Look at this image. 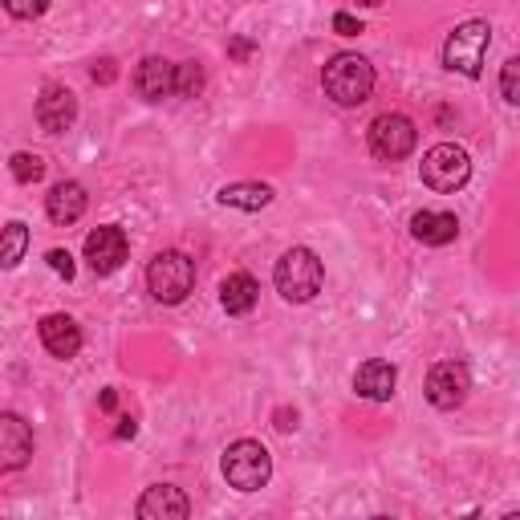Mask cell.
I'll return each mask as SVG.
<instances>
[{
    "label": "cell",
    "mask_w": 520,
    "mask_h": 520,
    "mask_svg": "<svg viewBox=\"0 0 520 520\" xmlns=\"http://www.w3.org/2000/svg\"><path fill=\"white\" fill-rule=\"evenodd\" d=\"M321 86L338 106H362L374 90V65L358 53H338L330 65L321 70Z\"/></svg>",
    "instance_id": "cell-1"
},
{
    "label": "cell",
    "mask_w": 520,
    "mask_h": 520,
    "mask_svg": "<svg viewBox=\"0 0 520 520\" xmlns=\"http://www.w3.org/2000/svg\"><path fill=\"white\" fill-rule=\"evenodd\" d=\"M273 281H277V293L293 305H305L317 297L321 281H325V269H321V260L313 248H289L281 260H277V269H273Z\"/></svg>",
    "instance_id": "cell-2"
},
{
    "label": "cell",
    "mask_w": 520,
    "mask_h": 520,
    "mask_svg": "<svg viewBox=\"0 0 520 520\" xmlns=\"http://www.w3.org/2000/svg\"><path fill=\"white\" fill-rule=\"evenodd\" d=\"M273 476V455L265 451V443L256 439H236L228 451H224V480L236 488V492H256L265 488Z\"/></svg>",
    "instance_id": "cell-3"
},
{
    "label": "cell",
    "mask_w": 520,
    "mask_h": 520,
    "mask_svg": "<svg viewBox=\"0 0 520 520\" xmlns=\"http://www.w3.org/2000/svg\"><path fill=\"white\" fill-rule=\"evenodd\" d=\"M195 285V260L183 252H159L147 269V289L159 305H179Z\"/></svg>",
    "instance_id": "cell-4"
},
{
    "label": "cell",
    "mask_w": 520,
    "mask_h": 520,
    "mask_svg": "<svg viewBox=\"0 0 520 520\" xmlns=\"http://www.w3.org/2000/svg\"><path fill=\"white\" fill-rule=\"evenodd\" d=\"M488 45H492L488 21H468V25H460V29L447 37V45H443V65H447V70H455V74H464V78H480Z\"/></svg>",
    "instance_id": "cell-5"
},
{
    "label": "cell",
    "mask_w": 520,
    "mask_h": 520,
    "mask_svg": "<svg viewBox=\"0 0 520 520\" xmlns=\"http://www.w3.org/2000/svg\"><path fill=\"white\" fill-rule=\"evenodd\" d=\"M419 175H423V183H427L431 191H443V195H447V191H460V187L472 179V159H468L464 147L439 143V147H431V151L423 155Z\"/></svg>",
    "instance_id": "cell-6"
},
{
    "label": "cell",
    "mask_w": 520,
    "mask_h": 520,
    "mask_svg": "<svg viewBox=\"0 0 520 520\" xmlns=\"http://www.w3.org/2000/svg\"><path fill=\"white\" fill-rule=\"evenodd\" d=\"M366 135H370V151H374L378 159L399 163V159H407V155L415 151L419 130H415V122H411L407 114H378V118L370 122Z\"/></svg>",
    "instance_id": "cell-7"
},
{
    "label": "cell",
    "mask_w": 520,
    "mask_h": 520,
    "mask_svg": "<svg viewBox=\"0 0 520 520\" xmlns=\"http://www.w3.org/2000/svg\"><path fill=\"white\" fill-rule=\"evenodd\" d=\"M468 390H472V374H468L464 362H439V366H431V374H427V399H431V407L455 411V407L468 399Z\"/></svg>",
    "instance_id": "cell-8"
},
{
    "label": "cell",
    "mask_w": 520,
    "mask_h": 520,
    "mask_svg": "<svg viewBox=\"0 0 520 520\" xmlns=\"http://www.w3.org/2000/svg\"><path fill=\"white\" fill-rule=\"evenodd\" d=\"M78 118V98L65 90V86H45L37 98V122L45 135H65Z\"/></svg>",
    "instance_id": "cell-9"
},
{
    "label": "cell",
    "mask_w": 520,
    "mask_h": 520,
    "mask_svg": "<svg viewBox=\"0 0 520 520\" xmlns=\"http://www.w3.org/2000/svg\"><path fill=\"white\" fill-rule=\"evenodd\" d=\"M29 455H33V431L21 423V415L5 411L0 415V468L17 472L29 464Z\"/></svg>",
    "instance_id": "cell-10"
},
{
    "label": "cell",
    "mask_w": 520,
    "mask_h": 520,
    "mask_svg": "<svg viewBox=\"0 0 520 520\" xmlns=\"http://www.w3.org/2000/svg\"><path fill=\"white\" fill-rule=\"evenodd\" d=\"M86 260L98 277L114 273L122 260H126V232L122 228H94L86 236Z\"/></svg>",
    "instance_id": "cell-11"
},
{
    "label": "cell",
    "mask_w": 520,
    "mask_h": 520,
    "mask_svg": "<svg viewBox=\"0 0 520 520\" xmlns=\"http://www.w3.org/2000/svg\"><path fill=\"white\" fill-rule=\"evenodd\" d=\"M135 512L143 520H187L191 516V500L179 488H171V484H155V488L143 492Z\"/></svg>",
    "instance_id": "cell-12"
},
{
    "label": "cell",
    "mask_w": 520,
    "mask_h": 520,
    "mask_svg": "<svg viewBox=\"0 0 520 520\" xmlns=\"http://www.w3.org/2000/svg\"><path fill=\"white\" fill-rule=\"evenodd\" d=\"M41 346L53 354V358H74L82 350V330L74 317L65 313H49L41 317Z\"/></svg>",
    "instance_id": "cell-13"
},
{
    "label": "cell",
    "mask_w": 520,
    "mask_h": 520,
    "mask_svg": "<svg viewBox=\"0 0 520 520\" xmlns=\"http://www.w3.org/2000/svg\"><path fill=\"white\" fill-rule=\"evenodd\" d=\"M135 90L147 102H163L175 94V65L163 57H143L139 70H135Z\"/></svg>",
    "instance_id": "cell-14"
},
{
    "label": "cell",
    "mask_w": 520,
    "mask_h": 520,
    "mask_svg": "<svg viewBox=\"0 0 520 520\" xmlns=\"http://www.w3.org/2000/svg\"><path fill=\"white\" fill-rule=\"evenodd\" d=\"M395 382H399L395 366L382 362V358L362 362V366H358V374H354V390H358L362 399H370V403H386L390 395H395Z\"/></svg>",
    "instance_id": "cell-15"
},
{
    "label": "cell",
    "mask_w": 520,
    "mask_h": 520,
    "mask_svg": "<svg viewBox=\"0 0 520 520\" xmlns=\"http://www.w3.org/2000/svg\"><path fill=\"white\" fill-rule=\"evenodd\" d=\"M45 212H49L53 224H74V220H82V212H86V187L74 183V179H61V183L45 195Z\"/></svg>",
    "instance_id": "cell-16"
},
{
    "label": "cell",
    "mask_w": 520,
    "mask_h": 520,
    "mask_svg": "<svg viewBox=\"0 0 520 520\" xmlns=\"http://www.w3.org/2000/svg\"><path fill=\"white\" fill-rule=\"evenodd\" d=\"M411 236L419 244H451L455 236H460V220H455L451 212H415L411 216Z\"/></svg>",
    "instance_id": "cell-17"
},
{
    "label": "cell",
    "mask_w": 520,
    "mask_h": 520,
    "mask_svg": "<svg viewBox=\"0 0 520 520\" xmlns=\"http://www.w3.org/2000/svg\"><path fill=\"white\" fill-rule=\"evenodd\" d=\"M256 301H260V285H256L248 273H232V277H224V285H220V305H224L232 317L252 313Z\"/></svg>",
    "instance_id": "cell-18"
},
{
    "label": "cell",
    "mask_w": 520,
    "mask_h": 520,
    "mask_svg": "<svg viewBox=\"0 0 520 520\" xmlns=\"http://www.w3.org/2000/svg\"><path fill=\"white\" fill-rule=\"evenodd\" d=\"M216 200H220L224 208L260 212V208H269V204H273V187H269V183H228V187H220Z\"/></svg>",
    "instance_id": "cell-19"
},
{
    "label": "cell",
    "mask_w": 520,
    "mask_h": 520,
    "mask_svg": "<svg viewBox=\"0 0 520 520\" xmlns=\"http://www.w3.org/2000/svg\"><path fill=\"white\" fill-rule=\"evenodd\" d=\"M25 248H29V228L13 220V224L5 228V248H0V265H5V269H17L21 256H25Z\"/></svg>",
    "instance_id": "cell-20"
},
{
    "label": "cell",
    "mask_w": 520,
    "mask_h": 520,
    "mask_svg": "<svg viewBox=\"0 0 520 520\" xmlns=\"http://www.w3.org/2000/svg\"><path fill=\"white\" fill-rule=\"evenodd\" d=\"M200 90H204V65H200V61L175 65V94H179V98H195Z\"/></svg>",
    "instance_id": "cell-21"
},
{
    "label": "cell",
    "mask_w": 520,
    "mask_h": 520,
    "mask_svg": "<svg viewBox=\"0 0 520 520\" xmlns=\"http://www.w3.org/2000/svg\"><path fill=\"white\" fill-rule=\"evenodd\" d=\"M13 175H17V183H37L45 175V159L21 151V155H13Z\"/></svg>",
    "instance_id": "cell-22"
},
{
    "label": "cell",
    "mask_w": 520,
    "mask_h": 520,
    "mask_svg": "<svg viewBox=\"0 0 520 520\" xmlns=\"http://www.w3.org/2000/svg\"><path fill=\"white\" fill-rule=\"evenodd\" d=\"M500 94H504L512 106H520V57H508V61H504V70H500Z\"/></svg>",
    "instance_id": "cell-23"
},
{
    "label": "cell",
    "mask_w": 520,
    "mask_h": 520,
    "mask_svg": "<svg viewBox=\"0 0 520 520\" xmlns=\"http://www.w3.org/2000/svg\"><path fill=\"white\" fill-rule=\"evenodd\" d=\"M5 9L17 17V21H33L49 9V0H5Z\"/></svg>",
    "instance_id": "cell-24"
},
{
    "label": "cell",
    "mask_w": 520,
    "mask_h": 520,
    "mask_svg": "<svg viewBox=\"0 0 520 520\" xmlns=\"http://www.w3.org/2000/svg\"><path fill=\"white\" fill-rule=\"evenodd\" d=\"M49 269H53L57 277L70 281V277H74V256L65 252V248H53V252H49Z\"/></svg>",
    "instance_id": "cell-25"
},
{
    "label": "cell",
    "mask_w": 520,
    "mask_h": 520,
    "mask_svg": "<svg viewBox=\"0 0 520 520\" xmlns=\"http://www.w3.org/2000/svg\"><path fill=\"white\" fill-rule=\"evenodd\" d=\"M334 29H338L342 37H358V33H362V21L350 17V13H334Z\"/></svg>",
    "instance_id": "cell-26"
},
{
    "label": "cell",
    "mask_w": 520,
    "mask_h": 520,
    "mask_svg": "<svg viewBox=\"0 0 520 520\" xmlns=\"http://www.w3.org/2000/svg\"><path fill=\"white\" fill-rule=\"evenodd\" d=\"M114 74H118V70H114V61H98V65H94V82H102V86L114 82Z\"/></svg>",
    "instance_id": "cell-27"
},
{
    "label": "cell",
    "mask_w": 520,
    "mask_h": 520,
    "mask_svg": "<svg viewBox=\"0 0 520 520\" xmlns=\"http://www.w3.org/2000/svg\"><path fill=\"white\" fill-rule=\"evenodd\" d=\"M135 431H139V427H135V419H122V423H118V439H130Z\"/></svg>",
    "instance_id": "cell-28"
},
{
    "label": "cell",
    "mask_w": 520,
    "mask_h": 520,
    "mask_svg": "<svg viewBox=\"0 0 520 520\" xmlns=\"http://www.w3.org/2000/svg\"><path fill=\"white\" fill-rule=\"evenodd\" d=\"M277 427H281V431H289V427H297V415H289V411H281V415H277Z\"/></svg>",
    "instance_id": "cell-29"
},
{
    "label": "cell",
    "mask_w": 520,
    "mask_h": 520,
    "mask_svg": "<svg viewBox=\"0 0 520 520\" xmlns=\"http://www.w3.org/2000/svg\"><path fill=\"white\" fill-rule=\"evenodd\" d=\"M114 403H118V399H114V390H106V395H102V411H114Z\"/></svg>",
    "instance_id": "cell-30"
},
{
    "label": "cell",
    "mask_w": 520,
    "mask_h": 520,
    "mask_svg": "<svg viewBox=\"0 0 520 520\" xmlns=\"http://www.w3.org/2000/svg\"><path fill=\"white\" fill-rule=\"evenodd\" d=\"M248 49H252L248 41H236V45H232V53H236V57H248Z\"/></svg>",
    "instance_id": "cell-31"
},
{
    "label": "cell",
    "mask_w": 520,
    "mask_h": 520,
    "mask_svg": "<svg viewBox=\"0 0 520 520\" xmlns=\"http://www.w3.org/2000/svg\"><path fill=\"white\" fill-rule=\"evenodd\" d=\"M358 5H366V9H374V5H382V0H358Z\"/></svg>",
    "instance_id": "cell-32"
}]
</instances>
